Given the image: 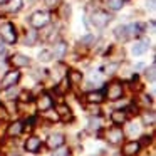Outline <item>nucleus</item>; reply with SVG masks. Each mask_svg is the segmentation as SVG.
<instances>
[{
	"label": "nucleus",
	"instance_id": "1",
	"mask_svg": "<svg viewBox=\"0 0 156 156\" xmlns=\"http://www.w3.org/2000/svg\"><path fill=\"white\" fill-rule=\"evenodd\" d=\"M29 22H30L32 29H42V27H45V25H49V22H51V14H49V12L37 10L30 15V20Z\"/></svg>",
	"mask_w": 156,
	"mask_h": 156
},
{
	"label": "nucleus",
	"instance_id": "2",
	"mask_svg": "<svg viewBox=\"0 0 156 156\" xmlns=\"http://www.w3.org/2000/svg\"><path fill=\"white\" fill-rule=\"evenodd\" d=\"M0 37H2V41L7 42V44H14V42H17V34H15V29L12 24H2L0 25Z\"/></svg>",
	"mask_w": 156,
	"mask_h": 156
},
{
	"label": "nucleus",
	"instance_id": "3",
	"mask_svg": "<svg viewBox=\"0 0 156 156\" xmlns=\"http://www.w3.org/2000/svg\"><path fill=\"white\" fill-rule=\"evenodd\" d=\"M111 20V15L108 14V12H101V10H98V12H94V14L91 15V22H92V25H96V27H104V25H108V22Z\"/></svg>",
	"mask_w": 156,
	"mask_h": 156
},
{
	"label": "nucleus",
	"instance_id": "4",
	"mask_svg": "<svg viewBox=\"0 0 156 156\" xmlns=\"http://www.w3.org/2000/svg\"><path fill=\"white\" fill-rule=\"evenodd\" d=\"M122 96V84L118 81H112L108 87V99L111 101H118L119 98Z\"/></svg>",
	"mask_w": 156,
	"mask_h": 156
},
{
	"label": "nucleus",
	"instance_id": "5",
	"mask_svg": "<svg viewBox=\"0 0 156 156\" xmlns=\"http://www.w3.org/2000/svg\"><path fill=\"white\" fill-rule=\"evenodd\" d=\"M122 138H124V133L119 128H111V129L106 131V139H108V143H111V144H119V143L122 141Z\"/></svg>",
	"mask_w": 156,
	"mask_h": 156
},
{
	"label": "nucleus",
	"instance_id": "6",
	"mask_svg": "<svg viewBox=\"0 0 156 156\" xmlns=\"http://www.w3.org/2000/svg\"><path fill=\"white\" fill-rule=\"evenodd\" d=\"M19 79H20V72L19 71H10V72H7L5 74V77L2 79V87L4 89H9V87H12V86H15L19 82Z\"/></svg>",
	"mask_w": 156,
	"mask_h": 156
},
{
	"label": "nucleus",
	"instance_id": "7",
	"mask_svg": "<svg viewBox=\"0 0 156 156\" xmlns=\"http://www.w3.org/2000/svg\"><path fill=\"white\" fill-rule=\"evenodd\" d=\"M54 106V101H52V98L49 94H41V98L37 99V108L39 111H49V109Z\"/></svg>",
	"mask_w": 156,
	"mask_h": 156
},
{
	"label": "nucleus",
	"instance_id": "8",
	"mask_svg": "<svg viewBox=\"0 0 156 156\" xmlns=\"http://www.w3.org/2000/svg\"><path fill=\"white\" fill-rule=\"evenodd\" d=\"M64 134H61V133H54V134H51L47 138V146L51 149H55V148H59V146H62L64 144Z\"/></svg>",
	"mask_w": 156,
	"mask_h": 156
},
{
	"label": "nucleus",
	"instance_id": "9",
	"mask_svg": "<svg viewBox=\"0 0 156 156\" xmlns=\"http://www.w3.org/2000/svg\"><path fill=\"white\" fill-rule=\"evenodd\" d=\"M41 146H42V141L37 136H30V138L25 141V149H27L29 153H37L39 149H41Z\"/></svg>",
	"mask_w": 156,
	"mask_h": 156
},
{
	"label": "nucleus",
	"instance_id": "10",
	"mask_svg": "<svg viewBox=\"0 0 156 156\" xmlns=\"http://www.w3.org/2000/svg\"><path fill=\"white\" fill-rule=\"evenodd\" d=\"M10 62H12V66H15V67H27V66L30 64V59H29L27 55H24V54H14L10 57Z\"/></svg>",
	"mask_w": 156,
	"mask_h": 156
},
{
	"label": "nucleus",
	"instance_id": "11",
	"mask_svg": "<svg viewBox=\"0 0 156 156\" xmlns=\"http://www.w3.org/2000/svg\"><path fill=\"white\" fill-rule=\"evenodd\" d=\"M67 52V44L62 41L55 42L54 44V49H52V57H62V55Z\"/></svg>",
	"mask_w": 156,
	"mask_h": 156
},
{
	"label": "nucleus",
	"instance_id": "12",
	"mask_svg": "<svg viewBox=\"0 0 156 156\" xmlns=\"http://www.w3.org/2000/svg\"><path fill=\"white\" fill-rule=\"evenodd\" d=\"M138 151H139V143L138 141H131L122 148V153H124L126 156H134V154H138Z\"/></svg>",
	"mask_w": 156,
	"mask_h": 156
},
{
	"label": "nucleus",
	"instance_id": "13",
	"mask_svg": "<svg viewBox=\"0 0 156 156\" xmlns=\"http://www.w3.org/2000/svg\"><path fill=\"white\" fill-rule=\"evenodd\" d=\"M57 116L61 119H64V121H71V119H72V112H71V109H69V106H66V104L57 106Z\"/></svg>",
	"mask_w": 156,
	"mask_h": 156
},
{
	"label": "nucleus",
	"instance_id": "14",
	"mask_svg": "<svg viewBox=\"0 0 156 156\" xmlns=\"http://www.w3.org/2000/svg\"><path fill=\"white\" fill-rule=\"evenodd\" d=\"M22 131H24V124H22L20 121H15V122H12V124L9 126L7 134L9 136H19Z\"/></svg>",
	"mask_w": 156,
	"mask_h": 156
},
{
	"label": "nucleus",
	"instance_id": "15",
	"mask_svg": "<svg viewBox=\"0 0 156 156\" xmlns=\"http://www.w3.org/2000/svg\"><path fill=\"white\" fill-rule=\"evenodd\" d=\"M22 7H24V0H9L5 9H7V12H19Z\"/></svg>",
	"mask_w": 156,
	"mask_h": 156
},
{
	"label": "nucleus",
	"instance_id": "16",
	"mask_svg": "<svg viewBox=\"0 0 156 156\" xmlns=\"http://www.w3.org/2000/svg\"><path fill=\"white\" fill-rule=\"evenodd\" d=\"M146 49H148V45H146V42H134L131 47V52L134 55H141L146 52Z\"/></svg>",
	"mask_w": 156,
	"mask_h": 156
},
{
	"label": "nucleus",
	"instance_id": "17",
	"mask_svg": "<svg viewBox=\"0 0 156 156\" xmlns=\"http://www.w3.org/2000/svg\"><path fill=\"white\" fill-rule=\"evenodd\" d=\"M111 119H112V122H116V124H122V122H126L128 116H126L124 111H114L111 114Z\"/></svg>",
	"mask_w": 156,
	"mask_h": 156
},
{
	"label": "nucleus",
	"instance_id": "18",
	"mask_svg": "<svg viewBox=\"0 0 156 156\" xmlns=\"http://www.w3.org/2000/svg\"><path fill=\"white\" fill-rule=\"evenodd\" d=\"M35 42H37V32H35V29H32V30H29L27 34H25L24 44L25 45H34Z\"/></svg>",
	"mask_w": 156,
	"mask_h": 156
},
{
	"label": "nucleus",
	"instance_id": "19",
	"mask_svg": "<svg viewBox=\"0 0 156 156\" xmlns=\"http://www.w3.org/2000/svg\"><path fill=\"white\" fill-rule=\"evenodd\" d=\"M102 99H104V96H102V92H99V91L87 92V101L89 102H101Z\"/></svg>",
	"mask_w": 156,
	"mask_h": 156
},
{
	"label": "nucleus",
	"instance_id": "20",
	"mask_svg": "<svg viewBox=\"0 0 156 156\" xmlns=\"http://www.w3.org/2000/svg\"><path fill=\"white\" fill-rule=\"evenodd\" d=\"M122 4H124V0H106V5L111 10H121Z\"/></svg>",
	"mask_w": 156,
	"mask_h": 156
},
{
	"label": "nucleus",
	"instance_id": "21",
	"mask_svg": "<svg viewBox=\"0 0 156 156\" xmlns=\"http://www.w3.org/2000/svg\"><path fill=\"white\" fill-rule=\"evenodd\" d=\"M52 156H71V151H69L67 146H59V148L54 149V153H52Z\"/></svg>",
	"mask_w": 156,
	"mask_h": 156
},
{
	"label": "nucleus",
	"instance_id": "22",
	"mask_svg": "<svg viewBox=\"0 0 156 156\" xmlns=\"http://www.w3.org/2000/svg\"><path fill=\"white\" fill-rule=\"evenodd\" d=\"M146 79H148L149 82H154L156 81V66H149L148 69H146Z\"/></svg>",
	"mask_w": 156,
	"mask_h": 156
},
{
	"label": "nucleus",
	"instance_id": "23",
	"mask_svg": "<svg viewBox=\"0 0 156 156\" xmlns=\"http://www.w3.org/2000/svg\"><path fill=\"white\" fill-rule=\"evenodd\" d=\"M69 77H71V81L74 82V84H79V82L82 81V74L79 71H72L71 74H69Z\"/></svg>",
	"mask_w": 156,
	"mask_h": 156
},
{
	"label": "nucleus",
	"instance_id": "24",
	"mask_svg": "<svg viewBox=\"0 0 156 156\" xmlns=\"http://www.w3.org/2000/svg\"><path fill=\"white\" fill-rule=\"evenodd\" d=\"M52 59V52L51 51H42L41 54H39V61L42 62H49Z\"/></svg>",
	"mask_w": 156,
	"mask_h": 156
},
{
	"label": "nucleus",
	"instance_id": "25",
	"mask_svg": "<svg viewBox=\"0 0 156 156\" xmlns=\"http://www.w3.org/2000/svg\"><path fill=\"white\" fill-rule=\"evenodd\" d=\"M143 122L144 124H153L154 122V112H144L143 114Z\"/></svg>",
	"mask_w": 156,
	"mask_h": 156
},
{
	"label": "nucleus",
	"instance_id": "26",
	"mask_svg": "<svg viewBox=\"0 0 156 156\" xmlns=\"http://www.w3.org/2000/svg\"><path fill=\"white\" fill-rule=\"evenodd\" d=\"M81 42H82V44H86V45H89V44L94 42V37H92V35H84V37L81 39Z\"/></svg>",
	"mask_w": 156,
	"mask_h": 156
},
{
	"label": "nucleus",
	"instance_id": "27",
	"mask_svg": "<svg viewBox=\"0 0 156 156\" xmlns=\"http://www.w3.org/2000/svg\"><path fill=\"white\" fill-rule=\"evenodd\" d=\"M89 128H91V129H92V128L98 129V128H99V119H98V118H96V119H94V118L89 119Z\"/></svg>",
	"mask_w": 156,
	"mask_h": 156
},
{
	"label": "nucleus",
	"instance_id": "28",
	"mask_svg": "<svg viewBox=\"0 0 156 156\" xmlns=\"http://www.w3.org/2000/svg\"><path fill=\"white\" fill-rule=\"evenodd\" d=\"M59 2H61V0H45V5H47L49 9H54L59 5Z\"/></svg>",
	"mask_w": 156,
	"mask_h": 156
},
{
	"label": "nucleus",
	"instance_id": "29",
	"mask_svg": "<svg viewBox=\"0 0 156 156\" xmlns=\"http://www.w3.org/2000/svg\"><path fill=\"white\" fill-rule=\"evenodd\" d=\"M129 134H136V133L139 131V126L138 124H129Z\"/></svg>",
	"mask_w": 156,
	"mask_h": 156
},
{
	"label": "nucleus",
	"instance_id": "30",
	"mask_svg": "<svg viewBox=\"0 0 156 156\" xmlns=\"http://www.w3.org/2000/svg\"><path fill=\"white\" fill-rule=\"evenodd\" d=\"M15 96H17V91H15L14 89V86H12V87H9V91H7V98H15Z\"/></svg>",
	"mask_w": 156,
	"mask_h": 156
},
{
	"label": "nucleus",
	"instance_id": "31",
	"mask_svg": "<svg viewBox=\"0 0 156 156\" xmlns=\"http://www.w3.org/2000/svg\"><path fill=\"white\" fill-rule=\"evenodd\" d=\"M143 67H144V64H143V62H138V64L134 66V69H136V71H141Z\"/></svg>",
	"mask_w": 156,
	"mask_h": 156
},
{
	"label": "nucleus",
	"instance_id": "32",
	"mask_svg": "<svg viewBox=\"0 0 156 156\" xmlns=\"http://www.w3.org/2000/svg\"><path fill=\"white\" fill-rule=\"evenodd\" d=\"M0 54H4V42H2V39H0Z\"/></svg>",
	"mask_w": 156,
	"mask_h": 156
},
{
	"label": "nucleus",
	"instance_id": "33",
	"mask_svg": "<svg viewBox=\"0 0 156 156\" xmlns=\"http://www.w3.org/2000/svg\"><path fill=\"white\" fill-rule=\"evenodd\" d=\"M149 9H154V0H149Z\"/></svg>",
	"mask_w": 156,
	"mask_h": 156
}]
</instances>
